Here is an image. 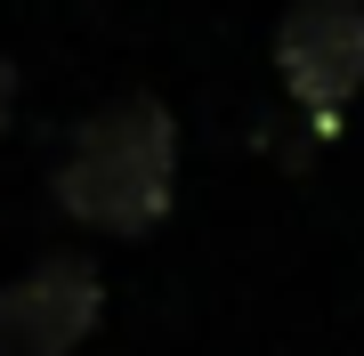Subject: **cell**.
I'll use <instances>...</instances> for the list:
<instances>
[{"label": "cell", "instance_id": "4", "mask_svg": "<svg viewBox=\"0 0 364 356\" xmlns=\"http://www.w3.org/2000/svg\"><path fill=\"white\" fill-rule=\"evenodd\" d=\"M9 114H16V65L0 57V130H9Z\"/></svg>", "mask_w": 364, "mask_h": 356}, {"label": "cell", "instance_id": "1", "mask_svg": "<svg viewBox=\"0 0 364 356\" xmlns=\"http://www.w3.org/2000/svg\"><path fill=\"white\" fill-rule=\"evenodd\" d=\"M178 186V122L162 97H114L65 138L49 171L57 211L97 235H146Z\"/></svg>", "mask_w": 364, "mask_h": 356}, {"label": "cell", "instance_id": "3", "mask_svg": "<svg viewBox=\"0 0 364 356\" xmlns=\"http://www.w3.org/2000/svg\"><path fill=\"white\" fill-rule=\"evenodd\" d=\"M105 284L90 259H41L16 284H0V356H73L97 332Z\"/></svg>", "mask_w": 364, "mask_h": 356}, {"label": "cell", "instance_id": "2", "mask_svg": "<svg viewBox=\"0 0 364 356\" xmlns=\"http://www.w3.org/2000/svg\"><path fill=\"white\" fill-rule=\"evenodd\" d=\"M275 73L308 130L332 138L348 97L364 90V0H299L275 25Z\"/></svg>", "mask_w": 364, "mask_h": 356}]
</instances>
